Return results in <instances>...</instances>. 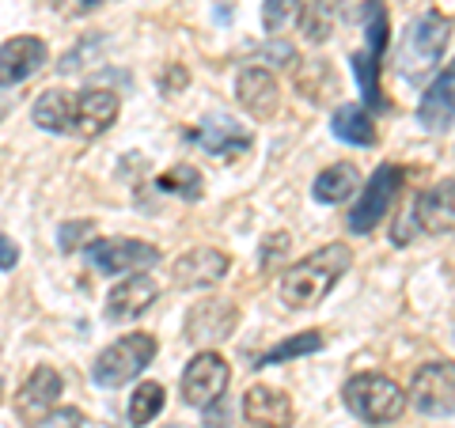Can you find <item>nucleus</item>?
I'll list each match as a JSON object with an SVG mask.
<instances>
[{"label":"nucleus","instance_id":"nucleus-16","mask_svg":"<svg viewBox=\"0 0 455 428\" xmlns=\"http://www.w3.org/2000/svg\"><path fill=\"white\" fill-rule=\"evenodd\" d=\"M57 398H61V376L53 372V368H35L31 376H27V383L20 387L16 394V413L23 421H42L46 413H53Z\"/></svg>","mask_w":455,"mask_h":428},{"label":"nucleus","instance_id":"nucleus-6","mask_svg":"<svg viewBox=\"0 0 455 428\" xmlns=\"http://www.w3.org/2000/svg\"><path fill=\"white\" fill-rule=\"evenodd\" d=\"M84 258L95 273L103 277H122V273H140L160 262V250L145 239H95L84 247Z\"/></svg>","mask_w":455,"mask_h":428},{"label":"nucleus","instance_id":"nucleus-25","mask_svg":"<svg viewBox=\"0 0 455 428\" xmlns=\"http://www.w3.org/2000/svg\"><path fill=\"white\" fill-rule=\"evenodd\" d=\"M326 345V337L319 330H304V334H296L289 341H281V345H274L269 353H262L259 361H254V368H266V364H281V361H292V356H311V353H319Z\"/></svg>","mask_w":455,"mask_h":428},{"label":"nucleus","instance_id":"nucleus-32","mask_svg":"<svg viewBox=\"0 0 455 428\" xmlns=\"http://www.w3.org/2000/svg\"><path fill=\"white\" fill-rule=\"evenodd\" d=\"M205 428H232V402L217 398L212 406H205Z\"/></svg>","mask_w":455,"mask_h":428},{"label":"nucleus","instance_id":"nucleus-14","mask_svg":"<svg viewBox=\"0 0 455 428\" xmlns=\"http://www.w3.org/2000/svg\"><path fill=\"white\" fill-rule=\"evenodd\" d=\"M243 417L251 428H292L296 409H292V398L284 391L254 383V387L243 394Z\"/></svg>","mask_w":455,"mask_h":428},{"label":"nucleus","instance_id":"nucleus-8","mask_svg":"<svg viewBox=\"0 0 455 428\" xmlns=\"http://www.w3.org/2000/svg\"><path fill=\"white\" fill-rule=\"evenodd\" d=\"M118 95L110 88H84L68 99V133L76 137H103L114 122H118Z\"/></svg>","mask_w":455,"mask_h":428},{"label":"nucleus","instance_id":"nucleus-35","mask_svg":"<svg viewBox=\"0 0 455 428\" xmlns=\"http://www.w3.org/2000/svg\"><path fill=\"white\" fill-rule=\"evenodd\" d=\"M20 262V247L8 235H0V269H12Z\"/></svg>","mask_w":455,"mask_h":428},{"label":"nucleus","instance_id":"nucleus-34","mask_svg":"<svg viewBox=\"0 0 455 428\" xmlns=\"http://www.w3.org/2000/svg\"><path fill=\"white\" fill-rule=\"evenodd\" d=\"M414 232H418V217L414 212H403V217H398V224H395V242H406V239H414Z\"/></svg>","mask_w":455,"mask_h":428},{"label":"nucleus","instance_id":"nucleus-23","mask_svg":"<svg viewBox=\"0 0 455 428\" xmlns=\"http://www.w3.org/2000/svg\"><path fill=\"white\" fill-rule=\"evenodd\" d=\"M296 27L307 42H326L334 35V8L331 0H300L296 8Z\"/></svg>","mask_w":455,"mask_h":428},{"label":"nucleus","instance_id":"nucleus-9","mask_svg":"<svg viewBox=\"0 0 455 428\" xmlns=\"http://www.w3.org/2000/svg\"><path fill=\"white\" fill-rule=\"evenodd\" d=\"M228 379H232V372H228V361L220 353L205 349V353H197L187 368H182V398H187L190 406L205 409V406L217 402V398H224Z\"/></svg>","mask_w":455,"mask_h":428},{"label":"nucleus","instance_id":"nucleus-13","mask_svg":"<svg viewBox=\"0 0 455 428\" xmlns=\"http://www.w3.org/2000/svg\"><path fill=\"white\" fill-rule=\"evenodd\" d=\"M235 99H239V107H243L251 118L269 122L277 114V107H281V88H277V80H274L269 68L251 65L235 80Z\"/></svg>","mask_w":455,"mask_h":428},{"label":"nucleus","instance_id":"nucleus-4","mask_svg":"<svg viewBox=\"0 0 455 428\" xmlns=\"http://www.w3.org/2000/svg\"><path fill=\"white\" fill-rule=\"evenodd\" d=\"M448 42H451V20H448V16H440V12H429V16H421V20L414 23V31H406L403 46H398V57H395L398 76L421 80L425 73H429V68L440 65V57H444Z\"/></svg>","mask_w":455,"mask_h":428},{"label":"nucleus","instance_id":"nucleus-3","mask_svg":"<svg viewBox=\"0 0 455 428\" xmlns=\"http://www.w3.org/2000/svg\"><path fill=\"white\" fill-rule=\"evenodd\" d=\"M156 361V337L152 334H125L95 356L92 364V383L103 391H118L133 383L145 368Z\"/></svg>","mask_w":455,"mask_h":428},{"label":"nucleus","instance_id":"nucleus-17","mask_svg":"<svg viewBox=\"0 0 455 428\" xmlns=\"http://www.w3.org/2000/svg\"><path fill=\"white\" fill-rule=\"evenodd\" d=\"M418 122L425 125V130H433V133H444L448 125L455 122V61L429 83V91L421 95Z\"/></svg>","mask_w":455,"mask_h":428},{"label":"nucleus","instance_id":"nucleus-21","mask_svg":"<svg viewBox=\"0 0 455 428\" xmlns=\"http://www.w3.org/2000/svg\"><path fill=\"white\" fill-rule=\"evenodd\" d=\"M361 190V170L353 163H334L326 167L323 175L315 178V186H311V194H315L319 205H341L349 202V194Z\"/></svg>","mask_w":455,"mask_h":428},{"label":"nucleus","instance_id":"nucleus-22","mask_svg":"<svg viewBox=\"0 0 455 428\" xmlns=\"http://www.w3.org/2000/svg\"><path fill=\"white\" fill-rule=\"evenodd\" d=\"M68 91L61 88H50V91H42L35 99V107H31V118L38 130H46V133H57V137H65L68 133Z\"/></svg>","mask_w":455,"mask_h":428},{"label":"nucleus","instance_id":"nucleus-24","mask_svg":"<svg viewBox=\"0 0 455 428\" xmlns=\"http://www.w3.org/2000/svg\"><path fill=\"white\" fill-rule=\"evenodd\" d=\"M353 76H357V88L364 95V107L368 110H383V91H379V57L376 53H353Z\"/></svg>","mask_w":455,"mask_h":428},{"label":"nucleus","instance_id":"nucleus-11","mask_svg":"<svg viewBox=\"0 0 455 428\" xmlns=\"http://www.w3.org/2000/svg\"><path fill=\"white\" fill-rule=\"evenodd\" d=\"M190 140H197V148H205L209 155H217V160H235V155H243L254 145L251 130H243V125L232 122L228 114H209L190 133Z\"/></svg>","mask_w":455,"mask_h":428},{"label":"nucleus","instance_id":"nucleus-36","mask_svg":"<svg viewBox=\"0 0 455 428\" xmlns=\"http://www.w3.org/2000/svg\"><path fill=\"white\" fill-rule=\"evenodd\" d=\"M167 428H190V424H167Z\"/></svg>","mask_w":455,"mask_h":428},{"label":"nucleus","instance_id":"nucleus-28","mask_svg":"<svg viewBox=\"0 0 455 428\" xmlns=\"http://www.w3.org/2000/svg\"><path fill=\"white\" fill-rule=\"evenodd\" d=\"M361 23H364V35H368V53H376L379 61H383V50H387V31H391L383 0H372V4L364 8V20Z\"/></svg>","mask_w":455,"mask_h":428},{"label":"nucleus","instance_id":"nucleus-7","mask_svg":"<svg viewBox=\"0 0 455 428\" xmlns=\"http://www.w3.org/2000/svg\"><path fill=\"white\" fill-rule=\"evenodd\" d=\"M410 402L425 417H451L455 413V361H433L418 368L410 379Z\"/></svg>","mask_w":455,"mask_h":428},{"label":"nucleus","instance_id":"nucleus-31","mask_svg":"<svg viewBox=\"0 0 455 428\" xmlns=\"http://www.w3.org/2000/svg\"><path fill=\"white\" fill-rule=\"evenodd\" d=\"M35 428H84V413L80 409H53L42 421H35Z\"/></svg>","mask_w":455,"mask_h":428},{"label":"nucleus","instance_id":"nucleus-12","mask_svg":"<svg viewBox=\"0 0 455 428\" xmlns=\"http://www.w3.org/2000/svg\"><path fill=\"white\" fill-rule=\"evenodd\" d=\"M46 42L35 35H16L0 46V88H16L46 65Z\"/></svg>","mask_w":455,"mask_h":428},{"label":"nucleus","instance_id":"nucleus-5","mask_svg":"<svg viewBox=\"0 0 455 428\" xmlns=\"http://www.w3.org/2000/svg\"><path fill=\"white\" fill-rule=\"evenodd\" d=\"M406 182V170L398 163H379L376 175L368 178V186H361V197L357 205L349 209V232L353 235H368L372 227L379 224V217H387L391 202L398 197V190H403Z\"/></svg>","mask_w":455,"mask_h":428},{"label":"nucleus","instance_id":"nucleus-15","mask_svg":"<svg viewBox=\"0 0 455 428\" xmlns=\"http://www.w3.org/2000/svg\"><path fill=\"white\" fill-rule=\"evenodd\" d=\"M156 281L137 273V277H122L114 289L107 292V319L110 322H130L137 315H145V311L156 304Z\"/></svg>","mask_w":455,"mask_h":428},{"label":"nucleus","instance_id":"nucleus-18","mask_svg":"<svg viewBox=\"0 0 455 428\" xmlns=\"http://www.w3.org/2000/svg\"><path fill=\"white\" fill-rule=\"evenodd\" d=\"M414 217L429 235H451L455 232V178H444L425 190L414 205Z\"/></svg>","mask_w":455,"mask_h":428},{"label":"nucleus","instance_id":"nucleus-26","mask_svg":"<svg viewBox=\"0 0 455 428\" xmlns=\"http://www.w3.org/2000/svg\"><path fill=\"white\" fill-rule=\"evenodd\" d=\"M156 186H160V194H175V197H187V202H197L202 197V175L190 167V163H179L164 170L160 178H156Z\"/></svg>","mask_w":455,"mask_h":428},{"label":"nucleus","instance_id":"nucleus-29","mask_svg":"<svg viewBox=\"0 0 455 428\" xmlns=\"http://www.w3.org/2000/svg\"><path fill=\"white\" fill-rule=\"evenodd\" d=\"M296 8H300V0H266V8H262L266 31H269V35L284 31V27L296 20Z\"/></svg>","mask_w":455,"mask_h":428},{"label":"nucleus","instance_id":"nucleus-10","mask_svg":"<svg viewBox=\"0 0 455 428\" xmlns=\"http://www.w3.org/2000/svg\"><path fill=\"white\" fill-rule=\"evenodd\" d=\"M228 269H232V258L224 250L194 247L171 266V277H175L179 289H212V284H220L228 277Z\"/></svg>","mask_w":455,"mask_h":428},{"label":"nucleus","instance_id":"nucleus-20","mask_svg":"<svg viewBox=\"0 0 455 428\" xmlns=\"http://www.w3.org/2000/svg\"><path fill=\"white\" fill-rule=\"evenodd\" d=\"M331 130H334L338 140H346V145H357V148H372L376 145L372 114H368V107H361V103L338 107L334 118H331Z\"/></svg>","mask_w":455,"mask_h":428},{"label":"nucleus","instance_id":"nucleus-30","mask_svg":"<svg viewBox=\"0 0 455 428\" xmlns=\"http://www.w3.org/2000/svg\"><path fill=\"white\" fill-rule=\"evenodd\" d=\"M57 16L65 20H80V16H92V12H99L103 4H110V0H50Z\"/></svg>","mask_w":455,"mask_h":428},{"label":"nucleus","instance_id":"nucleus-2","mask_svg":"<svg viewBox=\"0 0 455 428\" xmlns=\"http://www.w3.org/2000/svg\"><path fill=\"white\" fill-rule=\"evenodd\" d=\"M346 409L353 413L357 421L364 424H391L406 413V391L398 387L391 376H379V372H361L346 383Z\"/></svg>","mask_w":455,"mask_h":428},{"label":"nucleus","instance_id":"nucleus-27","mask_svg":"<svg viewBox=\"0 0 455 428\" xmlns=\"http://www.w3.org/2000/svg\"><path fill=\"white\" fill-rule=\"evenodd\" d=\"M160 409H164V387L160 383H137V391L130 398V421L137 428H145Z\"/></svg>","mask_w":455,"mask_h":428},{"label":"nucleus","instance_id":"nucleus-19","mask_svg":"<svg viewBox=\"0 0 455 428\" xmlns=\"http://www.w3.org/2000/svg\"><path fill=\"white\" fill-rule=\"evenodd\" d=\"M235 307L220 304V299H209V304H197L187 315V337L190 341H224L235 330Z\"/></svg>","mask_w":455,"mask_h":428},{"label":"nucleus","instance_id":"nucleus-33","mask_svg":"<svg viewBox=\"0 0 455 428\" xmlns=\"http://www.w3.org/2000/svg\"><path fill=\"white\" fill-rule=\"evenodd\" d=\"M84 235H92V224L88 220H76V224H65L61 227V250H76Z\"/></svg>","mask_w":455,"mask_h":428},{"label":"nucleus","instance_id":"nucleus-1","mask_svg":"<svg viewBox=\"0 0 455 428\" xmlns=\"http://www.w3.org/2000/svg\"><path fill=\"white\" fill-rule=\"evenodd\" d=\"M349 266H353V250L346 247V242H326V247H319L315 254H307V258H300L296 266L284 269L281 304L296 307V311L315 307Z\"/></svg>","mask_w":455,"mask_h":428}]
</instances>
